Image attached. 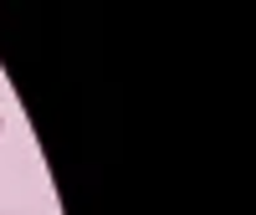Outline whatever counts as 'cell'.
<instances>
[{
    "mask_svg": "<svg viewBox=\"0 0 256 215\" xmlns=\"http://www.w3.org/2000/svg\"><path fill=\"white\" fill-rule=\"evenodd\" d=\"M0 134H6V118H0Z\"/></svg>",
    "mask_w": 256,
    "mask_h": 215,
    "instance_id": "1",
    "label": "cell"
}]
</instances>
